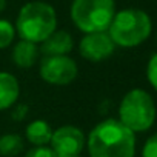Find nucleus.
<instances>
[{
    "instance_id": "0eeeda50",
    "label": "nucleus",
    "mask_w": 157,
    "mask_h": 157,
    "mask_svg": "<svg viewBox=\"0 0 157 157\" xmlns=\"http://www.w3.org/2000/svg\"><path fill=\"white\" fill-rule=\"evenodd\" d=\"M51 149L57 157H75L80 155L86 146L85 134L74 125H63L52 131Z\"/></svg>"
},
{
    "instance_id": "9b49d317",
    "label": "nucleus",
    "mask_w": 157,
    "mask_h": 157,
    "mask_svg": "<svg viewBox=\"0 0 157 157\" xmlns=\"http://www.w3.org/2000/svg\"><path fill=\"white\" fill-rule=\"evenodd\" d=\"M39 54H40L39 45L26 42V40H19L14 45V48H13L11 59H13V62H14V65L17 68L29 69V68H33L37 63Z\"/></svg>"
},
{
    "instance_id": "6e6552de",
    "label": "nucleus",
    "mask_w": 157,
    "mask_h": 157,
    "mask_svg": "<svg viewBox=\"0 0 157 157\" xmlns=\"http://www.w3.org/2000/svg\"><path fill=\"white\" fill-rule=\"evenodd\" d=\"M116 51V45L111 40L108 31L85 34L78 42V54L91 63H99L109 59Z\"/></svg>"
},
{
    "instance_id": "f3484780",
    "label": "nucleus",
    "mask_w": 157,
    "mask_h": 157,
    "mask_svg": "<svg viewBox=\"0 0 157 157\" xmlns=\"http://www.w3.org/2000/svg\"><path fill=\"white\" fill-rule=\"evenodd\" d=\"M23 157H57L51 146H33L31 149L26 151Z\"/></svg>"
},
{
    "instance_id": "20e7f679",
    "label": "nucleus",
    "mask_w": 157,
    "mask_h": 157,
    "mask_svg": "<svg viewBox=\"0 0 157 157\" xmlns=\"http://www.w3.org/2000/svg\"><path fill=\"white\" fill-rule=\"evenodd\" d=\"M157 117V108L151 94L142 88L128 91L119 105V122L129 131L145 132L148 131Z\"/></svg>"
},
{
    "instance_id": "4468645a",
    "label": "nucleus",
    "mask_w": 157,
    "mask_h": 157,
    "mask_svg": "<svg viewBox=\"0 0 157 157\" xmlns=\"http://www.w3.org/2000/svg\"><path fill=\"white\" fill-rule=\"evenodd\" d=\"M16 26L10 20L0 19V49L10 48L16 39Z\"/></svg>"
},
{
    "instance_id": "dca6fc26",
    "label": "nucleus",
    "mask_w": 157,
    "mask_h": 157,
    "mask_svg": "<svg viewBox=\"0 0 157 157\" xmlns=\"http://www.w3.org/2000/svg\"><path fill=\"white\" fill-rule=\"evenodd\" d=\"M142 157H157V132L149 136L143 143Z\"/></svg>"
},
{
    "instance_id": "a211bd4d",
    "label": "nucleus",
    "mask_w": 157,
    "mask_h": 157,
    "mask_svg": "<svg viewBox=\"0 0 157 157\" xmlns=\"http://www.w3.org/2000/svg\"><path fill=\"white\" fill-rule=\"evenodd\" d=\"M26 116H28V105L20 103V105H14V106L11 108V117H13L16 122L25 120Z\"/></svg>"
},
{
    "instance_id": "f03ea898",
    "label": "nucleus",
    "mask_w": 157,
    "mask_h": 157,
    "mask_svg": "<svg viewBox=\"0 0 157 157\" xmlns=\"http://www.w3.org/2000/svg\"><path fill=\"white\" fill-rule=\"evenodd\" d=\"M16 33L20 40L43 43L57 29V14L52 5L40 0L25 3L16 19Z\"/></svg>"
},
{
    "instance_id": "aec40b11",
    "label": "nucleus",
    "mask_w": 157,
    "mask_h": 157,
    "mask_svg": "<svg viewBox=\"0 0 157 157\" xmlns=\"http://www.w3.org/2000/svg\"><path fill=\"white\" fill-rule=\"evenodd\" d=\"M75 157H82V155H75Z\"/></svg>"
},
{
    "instance_id": "f8f14e48",
    "label": "nucleus",
    "mask_w": 157,
    "mask_h": 157,
    "mask_svg": "<svg viewBox=\"0 0 157 157\" xmlns=\"http://www.w3.org/2000/svg\"><path fill=\"white\" fill-rule=\"evenodd\" d=\"M52 131L54 129L46 120L37 119L26 125L25 137L33 146H48L52 137Z\"/></svg>"
},
{
    "instance_id": "f257e3e1",
    "label": "nucleus",
    "mask_w": 157,
    "mask_h": 157,
    "mask_svg": "<svg viewBox=\"0 0 157 157\" xmlns=\"http://www.w3.org/2000/svg\"><path fill=\"white\" fill-rule=\"evenodd\" d=\"M90 157H134L136 134L117 119L99 122L86 137Z\"/></svg>"
},
{
    "instance_id": "423d86ee",
    "label": "nucleus",
    "mask_w": 157,
    "mask_h": 157,
    "mask_svg": "<svg viewBox=\"0 0 157 157\" xmlns=\"http://www.w3.org/2000/svg\"><path fill=\"white\" fill-rule=\"evenodd\" d=\"M42 80L52 86H66L78 75L77 62L69 56H43L39 65Z\"/></svg>"
},
{
    "instance_id": "6ab92c4d",
    "label": "nucleus",
    "mask_w": 157,
    "mask_h": 157,
    "mask_svg": "<svg viewBox=\"0 0 157 157\" xmlns=\"http://www.w3.org/2000/svg\"><path fill=\"white\" fill-rule=\"evenodd\" d=\"M6 8V0H0V13Z\"/></svg>"
},
{
    "instance_id": "39448f33",
    "label": "nucleus",
    "mask_w": 157,
    "mask_h": 157,
    "mask_svg": "<svg viewBox=\"0 0 157 157\" xmlns=\"http://www.w3.org/2000/svg\"><path fill=\"white\" fill-rule=\"evenodd\" d=\"M69 16L72 23L83 34L108 31L114 16V0H72Z\"/></svg>"
},
{
    "instance_id": "ddd939ff",
    "label": "nucleus",
    "mask_w": 157,
    "mask_h": 157,
    "mask_svg": "<svg viewBox=\"0 0 157 157\" xmlns=\"http://www.w3.org/2000/svg\"><path fill=\"white\" fill-rule=\"evenodd\" d=\"M23 137L14 132H6L0 136V155L2 157H16L23 151Z\"/></svg>"
},
{
    "instance_id": "1a4fd4ad",
    "label": "nucleus",
    "mask_w": 157,
    "mask_h": 157,
    "mask_svg": "<svg viewBox=\"0 0 157 157\" xmlns=\"http://www.w3.org/2000/svg\"><path fill=\"white\" fill-rule=\"evenodd\" d=\"M74 48L72 36L65 29H56L43 43H40V52L43 56H68Z\"/></svg>"
},
{
    "instance_id": "412c9836",
    "label": "nucleus",
    "mask_w": 157,
    "mask_h": 157,
    "mask_svg": "<svg viewBox=\"0 0 157 157\" xmlns=\"http://www.w3.org/2000/svg\"><path fill=\"white\" fill-rule=\"evenodd\" d=\"M155 40H157V36H155Z\"/></svg>"
},
{
    "instance_id": "9d476101",
    "label": "nucleus",
    "mask_w": 157,
    "mask_h": 157,
    "mask_svg": "<svg viewBox=\"0 0 157 157\" xmlns=\"http://www.w3.org/2000/svg\"><path fill=\"white\" fill-rule=\"evenodd\" d=\"M20 96V83L11 72L0 71V111L11 109Z\"/></svg>"
},
{
    "instance_id": "2eb2a0df",
    "label": "nucleus",
    "mask_w": 157,
    "mask_h": 157,
    "mask_svg": "<svg viewBox=\"0 0 157 157\" xmlns=\"http://www.w3.org/2000/svg\"><path fill=\"white\" fill-rule=\"evenodd\" d=\"M146 78H148L149 85L157 91V52L151 56L146 65Z\"/></svg>"
},
{
    "instance_id": "7ed1b4c3",
    "label": "nucleus",
    "mask_w": 157,
    "mask_h": 157,
    "mask_svg": "<svg viewBox=\"0 0 157 157\" xmlns=\"http://www.w3.org/2000/svg\"><path fill=\"white\" fill-rule=\"evenodd\" d=\"M152 31V22L148 13L137 8H126L117 11L108 34L116 46L120 48H136L142 45Z\"/></svg>"
}]
</instances>
